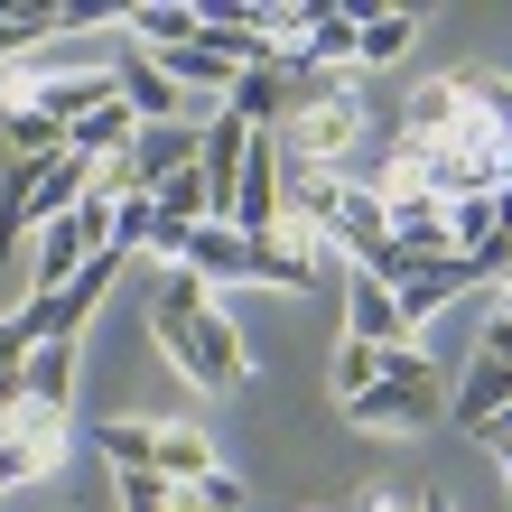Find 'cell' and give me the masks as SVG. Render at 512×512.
I'll return each instance as SVG.
<instances>
[{
  "label": "cell",
  "mask_w": 512,
  "mask_h": 512,
  "mask_svg": "<svg viewBox=\"0 0 512 512\" xmlns=\"http://www.w3.org/2000/svg\"><path fill=\"white\" fill-rule=\"evenodd\" d=\"M438 419H447V373L419 345H391V373L364 401H345V429H373V438H419V429H438Z\"/></svg>",
  "instance_id": "cell-3"
},
{
  "label": "cell",
  "mask_w": 512,
  "mask_h": 512,
  "mask_svg": "<svg viewBox=\"0 0 512 512\" xmlns=\"http://www.w3.org/2000/svg\"><path fill=\"white\" fill-rule=\"evenodd\" d=\"M345 336L354 345H410V326H401V308H391V289L373 280V270H345Z\"/></svg>",
  "instance_id": "cell-11"
},
{
  "label": "cell",
  "mask_w": 512,
  "mask_h": 512,
  "mask_svg": "<svg viewBox=\"0 0 512 512\" xmlns=\"http://www.w3.org/2000/svg\"><path fill=\"white\" fill-rule=\"evenodd\" d=\"M122 28H131L149 56H168V47H187L196 28H205V10H187V0H131V10H122Z\"/></svg>",
  "instance_id": "cell-16"
},
{
  "label": "cell",
  "mask_w": 512,
  "mask_h": 512,
  "mask_svg": "<svg viewBox=\"0 0 512 512\" xmlns=\"http://www.w3.org/2000/svg\"><path fill=\"white\" fill-rule=\"evenodd\" d=\"M382 373H391V354H382V345H354V336H345V345H336V364H326V382H336V410H345V401H364V391H373Z\"/></svg>",
  "instance_id": "cell-17"
},
{
  "label": "cell",
  "mask_w": 512,
  "mask_h": 512,
  "mask_svg": "<svg viewBox=\"0 0 512 512\" xmlns=\"http://www.w3.org/2000/svg\"><path fill=\"white\" fill-rule=\"evenodd\" d=\"M94 447H103L112 466L159 475V485H196V475H215V447H205V429H187V419H112V429H94Z\"/></svg>",
  "instance_id": "cell-4"
},
{
  "label": "cell",
  "mask_w": 512,
  "mask_h": 512,
  "mask_svg": "<svg viewBox=\"0 0 512 512\" xmlns=\"http://www.w3.org/2000/svg\"><path fill=\"white\" fill-rule=\"evenodd\" d=\"M503 196H512V149H503Z\"/></svg>",
  "instance_id": "cell-27"
},
{
  "label": "cell",
  "mask_w": 512,
  "mask_h": 512,
  "mask_svg": "<svg viewBox=\"0 0 512 512\" xmlns=\"http://www.w3.org/2000/svg\"><path fill=\"white\" fill-rule=\"evenodd\" d=\"M373 140V75L354 66H308L289 75V112L270 149H280L289 168H326V177H354V149Z\"/></svg>",
  "instance_id": "cell-2"
},
{
  "label": "cell",
  "mask_w": 512,
  "mask_h": 512,
  "mask_svg": "<svg viewBox=\"0 0 512 512\" xmlns=\"http://www.w3.org/2000/svg\"><path fill=\"white\" fill-rule=\"evenodd\" d=\"M419 38V10H354V75H382Z\"/></svg>",
  "instance_id": "cell-14"
},
{
  "label": "cell",
  "mask_w": 512,
  "mask_h": 512,
  "mask_svg": "<svg viewBox=\"0 0 512 512\" xmlns=\"http://www.w3.org/2000/svg\"><path fill=\"white\" fill-rule=\"evenodd\" d=\"M494 466H503V485H512V447H494Z\"/></svg>",
  "instance_id": "cell-26"
},
{
  "label": "cell",
  "mask_w": 512,
  "mask_h": 512,
  "mask_svg": "<svg viewBox=\"0 0 512 512\" xmlns=\"http://www.w3.org/2000/svg\"><path fill=\"white\" fill-rule=\"evenodd\" d=\"M131 168H140V187L159 196L168 177H187L196 168V122H159V131H140L131 140Z\"/></svg>",
  "instance_id": "cell-12"
},
{
  "label": "cell",
  "mask_w": 512,
  "mask_h": 512,
  "mask_svg": "<svg viewBox=\"0 0 512 512\" xmlns=\"http://www.w3.org/2000/svg\"><path fill=\"white\" fill-rule=\"evenodd\" d=\"M224 112H233L252 140H270V131H280V112H289V56L243 66V75H233V94H224Z\"/></svg>",
  "instance_id": "cell-9"
},
{
  "label": "cell",
  "mask_w": 512,
  "mask_h": 512,
  "mask_svg": "<svg viewBox=\"0 0 512 512\" xmlns=\"http://www.w3.org/2000/svg\"><path fill=\"white\" fill-rule=\"evenodd\" d=\"M512 401V364L503 354H466V373L447 382V429H466V438H485V419Z\"/></svg>",
  "instance_id": "cell-7"
},
{
  "label": "cell",
  "mask_w": 512,
  "mask_h": 512,
  "mask_svg": "<svg viewBox=\"0 0 512 512\" xmlns=\"http://www.w3.org/2000/svg\"><path fill=\"white\" fill-rule=\"evenodd\" d=\"M196 494H205V512H252V494H243V475H233V466L196 475Z\"/></svg>",
  "instance_id": "cell-19"
},
{
  "label": "cell",
  "mask_w": 512,
  "mask_h": 512,
  "mask_svg": "<svg viewBox=\"0 0 512 512\" xmlns=\"http://www.w3.org/2000/svg\"><path fill=\"white\" fill-rule=\"evenodd\" d=\"M354 512H401V494H391V485H364V494H354Z\"/></svg>",
  "instance_id": "cell-21"
},
{
  "label": "cell",
  "mask_w": 512,
  "mask_h": 512,
  "mask_svg": "<svg viewBox=\"0 0 512 512\" xmlns=\"http://www.w3.org/2000/svg\"><path fill=\"white\" fill-rule=\"evenodd\" d=\"M28 410L75 419V345H28Z\"/></svg>",
  "instance_id": "cell-15"
},
{
  "label": "cell",
  "mask_w": 512,
  "mask_h": 512,
  "mask_svg": "<svg viewBox=\"0 0 512 512\" xmlns=\"http://www.w3.org/2000/svg\"><path fill=\"white\" fill-rule=\"evenodd\" d=\"M177 485H159V475H140V466H112V503L122 512H168Z\"/></svg>",
  "instance_id": "cell-18"
},
{
  "label": "cell",
  "mask_w": 512,
  "mask_h": 512,
  "mask_svg": "<svg viewBox=\"0 0 512 512\" xmlns=\"http://www.w3.org/2000/svg\"><path fill=\"white\" fill-rule=\"evenodd\" d=\"M112 94H122L131 112H140V131H159V122H187V94H177V84L159 75V56H112Z\"/></svg>",
  "instance_id": "cell-10"
},
{
  "label": "cell",
  "mask_w": 512,
  "mask_h": 512,
  "mask_svg": "<svg viewBox=\"0 0 512 512\" xmlns=\"http://www.w3.org/2000/svg\"><path fill=\"white\" fill-rule=\"evenodd\" d=\"M28 364V326H19V308L10 317H0V373H19Z\"/></svg>",
  "instance_id": "cell-20"
},
{
  "label": "cell",
  "mask_w": 512,
  "mask_h": 512,
  "mask_svg": "<svg viewBox=\"0 0 512 512\" xmlns=\"http://www.w3.org/2000/svg\"><path fill=\"white\" fill-rule=\"evenodd\" d=\"M66 447H75V429L47 419V410L0 419V494H10V485H47V475L66 466Z\"/></svg>",
  "instance_id": "cell-6"
},
{
  "label": "cell",
  "mask_w": 512,
  "mask_h": 512,
  "mask_svg": "<svg viewBox=\"0 0 512 512\" xmlns=\"http://www.w3.org/2000/svg\"><path fill=\"white\" fill-rule=\"evenodd\" d=\"M84 177H94V159H47V177L28 187V205H19V233H38V224H56V215H75V196H84Z\"/></svg>",
  "instance_id": "cell-13"
},
{
  "label": "cell",
  "mask_w": 512,
  "mask_h": 512,
  "mask_svg": "<svg viewBox=\"0 0 512 512\" xmlns=\"http://www.w3.org/2000/svg\"><path fill=\"white\" fill-rule=\"evenodd\" d=\"M168 512H205V494H196V485H177V494H168Z\"/></svg>",
  "instance_id": "cell-24"
},
{
  "label": "cell",
  "mask_w": 512,
  "mask_h": 512,
  "mask_svg": "<svg viewBox=\"0 0 512 512\" xmlns=\"http://www.w3.org/2000/svg\"><path fill=\"white\" fill-rule=\"evenodd\" d=\"M243 243H270L280 233V149L252 140V159H243V187H233V215H224Z\"/></svg>",
  "instance_id": "cell-8"
},
{
  "label": "cell",
  "mask_w": 512,
  "mask_h": 512,
  "mask_svg": "<svg viewBox=\"0 0 512 512\" xmlns=\"http://www.w3.org/2000/svg\"><path fill=\"white\" fill-rule=\"evenodd\" d=\"M308 512H326V503H308Z\"/></svg>",
  "instance_id": "cell-28"
},
{
  "label": "cell",
  "mask_w": 512,
  "mask_h": 512,
  "mask_svg": "<svg viewBox=\"0 0 512 512\" xmlns=\"http://www.w3.org/2000/svg\"><path fill=\"white\" fill-rule=\"evenodd\" d=\"M419 512H457V494H447V485H429V494H419Z\"/></svg>",
  "instance_id": "cell-23"
},
{
  "label": "cell",
  "mask_w": 512,
  "mask_h": 512,
  "mask_svg": "<svg viewBox=\"0 0 512 512\" xmlns=\"http://www.w3.org/2000/svg\"><path fill=\"white\" fill-rule=\"evenodd\" d=\"M494 317H503V326H512V280H503V298H494Z\"/></svg>",
  "instance_id": "cell-25"
},
{
  "label": "cell",
  "mask_w": 512,
  "mask_h": 512,
  "mask_svg": "<svg viewBox=\"0 0 512 512\" xmlns=\"http://www.w3.org/2000/svg\"><path fill=\"white\" fill-rule=\"evenodd\" d=\"M373 280L391 289V308H401V326H429L438 308H457V298L485 280L475 261H457V252H401V243H382V261H373Z\"/></svg>",
  "instance_id": "cell-5"
},
{
  "label": "cell",
  "mask_w": 512,
  "mask_h": 512,
  "mask_svg": "<svg viewBox=\"0 0 512 512\" xmlns=\"http://www.w3.org/2000/svg\"><path fill=\"white\" fill-rule=\"evenodd\" d=\"M140 326H149V345H159L196 391H243V382H252L243 326L224 317V289H205L196 270H149V308H140Z\"/></svg>",
  "instance_id": "cell-1"
},
{
  "label": "cell",
  "mask_w": 512,
  "mask_h": 512,
  "mask_svg": "<svg viewBox=\"0 0 512 512\" xmlns=\"http://www.w3.org/2000/svg\"><path fill=\"white\" fill-rule=\"evenodd\" d=\"M485 447H512V401H503V410L485 419Z\"/></svg>",
  "instance_id": "cell-22"
}]
</instances>
